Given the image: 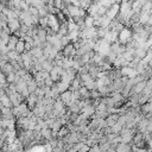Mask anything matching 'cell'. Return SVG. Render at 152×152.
<instances>
[{
    "instance_id": "obj_16",
    "label": "cell",
    "mask_w": 152,
    "mask_h": 152,
    "mask_svg": "<svg viewBox=\"0 0 152 152\" xmlns=\"http://www.w3.org/2000/svg\"><path fill=\"white\" fill-rule=\"evenodd\" d=\"M28 52L31 53V56L33 58H39V57L43 56V49L42 48H32Z\"/></svg>"
},
{
    "instance_id": "obj_18",
    "label": "cell",
    "mask_w": 152,
    "mask_h": 152,
    "mask_svg": "<svg viewBox=\"0 0 152 152\" xmlns=\"http://www.w3.org/2000/svg\"><path fill=\"white\" fill-rule=\"evenodd\" d=\"M151 110H152V103H151V101H147V102H145L144 104L140 106V112L142 114L151 113Z\"/></svg>"
},
{
    "instance_id": "obj_32",
    "label": "cell",
    "mask_w": 152,
    "mask_h": 152,
    "mask_svg": "<svg viewBox=\"0 0 152 152\" xmlns=\"http://www.w3.org/2000/svg\"><path fill=\"white\" fill-rule=\"evenodd\" d=\"M43 83H44V86H46V87H52V86L55 84V82L50 78V76H48L46 78H44V80H43Z\"/></svg>"
},
{
    "instance_id": "obj_26",
    "label": "cell",
    "mask_w": 152,
    "mask_h": 152,
    "mask_svg": "<svg viewBox=\"0 0 152 152\" xmlns=\"http://www.w3.org/2000/svg\"><path fill=\"white\" fill-rule=\"evenodd\" d=\"M93 0H80V4H78V7L80 8H83V10H88V7L90 6Z\"/></svg>"
},
{
    "instance_id": "obj_24",
    "label": "cell",
    "mask_w": 152,
    "mask_h": 152,
    "mask_svg": "<svg viewBox=\"0 0 152 152\" xmlns=\"http://www.w3.org/2000/svg\"><path fill=\"white\" fill-rule=\"evenodd\" d=\"M91 26H94V18L88 14L84 17V27H91Z\"/></svg>"
},
{
    "instance_id": "obj_8",
    "label": "cell",
    "mask_w": 152,
    "mask_h": 152,
    "mask_svg": "<svg viewBox=\"0 0 152 152\" xmlns=\"http://www.w3.org/2000/svg\"><path fill=\"white\" fill-rule=\"evenodd\" d=\"M20 24H21V23H20V21H19V19H17V18L8 20V21H7V26H8L10 31H11V33H13L14 31L19 30V27H20Z\"/></svg>"
},
{
    "instance_id": "obj_23",
    "label": "cell",
    "mask_w": 152,
    "mask_h": 152,
    "mask_svg": "<svg viewBox=\"0 0 152 152\" xmlns=\"http://www.w3.org/2000/svg\"><path fill=\"white\" fill-rule=\"evenodd\" d=\"M18 80H19V77L15 76V72L14 71H12V72H10V74L6 75V82L7 83H14Z\"/></svg>"
},
{
    "instance_id": "obj_3",
    "label": "cell",
    "mask_w": 152,
    "mask_h": 152,
    "mask_svg": "<svg viewBox=\"0 0 152 152\" xmlns=\"http://www.w3.org/2000/svg\"><path fill=\"white\" fill-rule=\"evenodd\" d=\"M119 7H120V4H113V5H110L108 8H107V11H106V17L109 19V20H114L115 18H116V15L119 14Z\"/></svg>"
},
{
    "instance_id": "obj_28",
    "label": "cell",
    "mask_w": 152,
    "mask_h": 152,
    "mask_svg": "<svg viewBox=\"0 0 152 152\" xmlns=\"http://www.w3.org/2000/svg\"><path fill=\"white\" fill-rule=\"evenodd\" d=\"M10 36H11V34H7V33H5V32L1 31V32H0V40H1V43L6 45V44L8 43V40H10Z\"/></svg>"
},
{
    "instance_id": "obj_15",
    "label": "cell",
    "mask_w": 152,
    "mask_h": 152,
    "mask_svg": "<svg viewBox=\"0 0 152 152\" xmlns=\"http://www.w3.org/2000/svg\"><path fill=\"white\" fill-rule=\"evenodd\" d=\"M14 51H15L17 53H19V55H20V53H23V52L25 51V42H24L23 39H19V40L17 42Z\"/></svg>"
},
{
    "instance_id": "obj_7",
    "label": "cell",
    "mask_w": 152,
    "mask_h": 152,
    "mask_svg": "<svg viewBox=\"0 0 152 152\" xmlns=\"http://www.w3.org/2000/svg\"><path fill=\"white\" fill-rule=\"evenodd\" d=\"M37 101H38V97H37V95H36L34 93L30 94V95L26 97V104H27L28 109H31V110H32V109L36 107V104H37Z\"/></svg>"
},
{
    "instance_id": "obj_12",
    "label": "cell",
    "mask_w": 152,
    "mask_h": 152,
    "mask_svg": "<svg viewBox=\"0 0 152 152\" xmlns=\"http://www.w3.org/2000/svg\"><path fill=\"white\" fill-rule=\"evenodd\" d=\"M46 36H48L46 30H45V28H42V27L38 26V30H37V37L39 38V40H40L42 43L46 42Z\"/></svg>"
},
{
    "instance_id": "obj_14",
    "label": "cell",
    "mask_w": 152,
    "mask_h": 152,
    "mask_svg": "<svg viewBox=\"0 0 152 152\" xmlns=\"http://www.w3.org/2000/svg\"><path fill=\"white\" fill-rule=\"evenodd\" d=\"M68 38H69V40L70 42H76L78 38H80V30H74V31H70V32H68Z\"/></svg>"
},
{
    "instance_id": "obj_27",
    "label": "cell",
    "mask_w": 152,
    "mask_h": 152,
    "mask_svg": "<svg viewBox=\"0 0 152 152\" xmlns=\"http://www.w3.org/2000/svg\"><path fill=\"white\" fill-rule=\"evenodd\" d=\"M38 26L42 28H46L48 27V17H42L38 20Z\"/></svg>"
},
{
    "instance_id": "obj_1",
    "label": "cell",
    "mask_w": 152,
    "mask_h": 152,
    "mask_svg": "<svg viewBox=\"0 0 152 152\" xmlns=\"http://www.w3.org/2000/svg\"><path fill=\"white\" fill-rule=\"evenodd\" d=\"M132 40V30H129L128 27H124L119 33H118V42L120 44L126 45L127 43H129Z\"/></svg>"
},
{
    "instance_id": "obj_11",
    "label": "cell",
    "mask_w": 152,
    "mask_h": 152,
    "mask_svg": "<svg viewBox=\"0 0 152 152\" xmlns=\"http://www.w3.org/2000/svg\"><path fill=\"white\" fill-rule=\"evenodd\" d=\"M69 84H70V83H68V82H65V81L59 80V81L57 82V84H56V87H57V89H58L59 94H61V93H63V91H65V90H68V89H69Z\"/></svg>"
},
{
    "instance_id": "obj_21",
    "label": "cell",
    "mask_w": 152,
    "mask_h": 152,
    "mask_svg": "<svg viewBox=\"0 0 152 152\" xmlns=\"http://www.w3.org/2000/svg\"><path fill=\"white\" fill-rule=\"evenodd\" d=\"M52 66H53V63H52V61H50V59H45V61L42 63V70H44V71L50 72V70L52 69Z\"/></svg>"
},
{
    "instance_id": "obj_13",
    "label": "cell",
    "mask_w": 152,
    "mask_h": 152,
    "mask_svg": "<svg viewBox=\"0 0 152 152\" xmlns=\"http://www.w3.org/2000/svg\"><path fill=\"white\" fill-rule=\"evenodd\" d=\"M113 100H114V102H124L125 101V97L121 95V93L120 91H112V93H109L108 94Z\"/></svg>"
},
{
    "instance_id": "obj_29",
    "label": "cell",
    "mask_w": 152,
    "mask_h": 152,
    "mask_svg": "<svg viewBox=\"0 0 152 152\" xmlns=\"http://www.w3.org/2000/svg\"><path fill=\"white\" fill-rule=\"evenodd\" d=\"M30 6H32V7H34V8H40V7L45 6V4H44L42 0H33Z\"/></svg>"
},
{
    "instance_id": "obj_5",
    "label": "cell",
    "mask_w": 152,
    "mask_h": 152,
    "mask_svg": "<svg viewBox=\"0 0 152 152\" xmlns=\"http://www.w3.org/2000/svg\"><path fill=\"white\" fill-rule=\"evenodd\" d=\"M62 102H63V104L64 106H70V103H71V90H65V91H63V93H61L59 94V97H58Z\"/></svg>"
},
{
    "instance_id": "obj_22",
    "label": "cell",
    "mask_w": 152,
    "mask_h": 152,
    "mask_svg": "<svg viewBox=\"0 0 152 152\" xmlns=\"http://www.w3.org/2000/svg\"><path fill=\"white\" fill-rule=\"evenodd\" d=\"M69 133H70V132H69L68 127L64 125V126H62V127L58 129V132H57V138H64V137H66Z\"/></svg>"
},
{
    "instance_id": "obj_17",
    "label": "cell",
    "mask_w": 152,
    "mask_h": 152,
    "mask_svg": "<svg viewBox=\"0 0 152 152\" xmlns=\"http://www.w3.org/2000/svg\"><path fill=\"white\" fill-rule=\"evenodd\" d=\"M77 91H78L81 99H89V91H90V90H88L84 86H81V87L77 89Z\"/></svg>"
},
{
    "instance_id": "obj_31",
    "label": "cell",
    "mask_w": 152,
    "mask_h": 152,
    "mask_svg": "<svg viewBox=\"0 0 152 152\" xmlns=\"http://www.w3.org/2000/svg\"><path fill=\"white\" fill-rule=\"evenodd\" d=\"M61 45H62V48H64L65 45H68L69 43H70V40H69V38H68V36L65 34V36H63V37H61Z\"/></svg>"
},
{
    "instance_id": "obj_6",
    "label": "cell",
    "mask_w": 152,
    "mask_h": 152,
    "mask_svg": "<svg viewBox=\"0 0 152 152\" xmlns=\"http://www.w3.org/2000/svg\"><path fill=\"white\" fill-rule=\"evenodd\" d=\"M66 10H68V15H69L70 18L80 17V7L69 4V5H66Z\"/></svg>"
},
{
    "instance_id": "obj_10",
    "label": "cell",
    "mask_w": 152,
    "mask_h": 152,
    "mask_svg": "<svg viewBox=\"0 0 152 152\" xmlns=\"http://www.w3.org/2000/svg\"><path fill=\"white\" fill-rule=\"evenodd\" d=\"M82 86H84L88 90H93V89H96V81L94 80V78H89V80H87V81H84L83 83H82Z\"/></svg>"
},
{
    "instance_id": "obj_9",
    "label": "cell",
    "mask_w": 152,
    "mask_h": 152,
    "mask_svg": "<svg viewBox=\"0 0 152 152\" xmlns=\"http://www.w3.org/2000/svg\"><path fill=\"white\" fill-rule=\"evenodd\" d=\"M40 135H42V138L45 139L46 141L51 140V139H52V131H51V128H49V127L42 128V129H40Z\"/></svg>"
},
{
    "instance_id": "obj_34",
    "label": "cell",
    "mask_w": 152,
    "mask_h": 152,
    "mask_svg": "<svg viewBox=\"0 0 152 152\" xmlns=\"http://www.w3.org/2000/svg\"><path fill=\"white\" fill-rule=\"evenodd\" d=\"M63 6V1L62 0H53V7L57 10H61V7Z\"/></svg>"
},
{
    "instance_id": "obj_2",
    "label": "cell",
    "mask_w": 152,
    "mask_h": 152,
    "mask_svg": "<svg viewBox=\"0 0 152 152\" xmlns=\"http://www.w3.org/2000/svg\"><path fill=\"white\" fill-rule=\"evenodd\" d=\"M48 27L52 31V32H57L59 28V23H58V18L56 17V14L52 13H48Z\"/></svg>"
},
{
    "instance_id": "obj_20",
    "label": "cell",
    "mask_w": 152,
    "mask_h": 152,
    "mask_svg": "<svg viewBox=\"0 0 152 152\" xmlns=\"http://www.w3.org/2000/svg\"><path fill=\"white\" fill-rule=\"evenodd\" d=\"M37 87H38V84H37V82H36L33 78L26 83V88H27V90H28V93H30V94L34 93V90L37 89Z\"/></svg>"
},
{
    "instance_id": "obj_25",
    "label": "cell",
    "mask_w": 152,
    "mask_h": 152,
    "mask_svg": "<svg viewBox=\"0 0 152 152\" xmlns=\"http://www.w3.org/2000/svg\"><path fill=\"white\" fill-rule=\"evenodd\" d=\"M151 8H152V4H151V0H147L140 8V12H151Z\"/></svg>"
},
{
    "instance_id": "obj_33",
    "label": "cell",
    "mask_w": 152,
    "mask_h": 152,
    "mask_svg": "<svg viewBox=\"0 0 152 152\" xmlns=\"http://www.w3.org/2000/svg\"><path fill=\"white\" fill-rule=\"evenodd\" d=\"M0 84H1L2 87H5V86L7 84V82H6V75H5L2 71H0Z\"/></svg>"
},
{
    "instance_id": "obj_4",
    "label": "cell",
    "mask_w": 152,
    "mask_h": 152,
    "mask_svg": "<svg viewBox=\"0 0 152 152\" xmlns=\"http://www.w3.org/2000/svg\"><path fill=\"white\" fill-rule=\"evenodd\" d=\"M62 53H63L64 57H70V58H72V57L75 56V53H76V50H75L72 43H69L68 45H65V46L63 48V50H62Z\"/></svg>"
},
{
    "instance_id": "obj_35",
    "label": "cell",
    "mask_w": 152,
    "mask_h": 152,
    "mask_svg": "<svg viewBox=\"0 0 152 152\" xmlns=\"http://www.w3.org/2000/svg\"><path fill=\"white\" fill-rule=\"evenodd\" d=\"M88 152H101V151H100L99 145H97V144H95V145H93V146L89 148V151H88Z\"/></svg>"
},
{
    "instance_id": "obj_37",
    "label": "cell",
    "mask_w": 152,
    "mask_h": 152,
    "mask_svg": "<svg viewBox=\"0 0 152 152\" xmlns=\"http://www.w3.org/2000/svg\"><path fill=\"white\" fill-rule=\"evenodd\" d=\"M25 1H26V4H27V5L30 6V5H31V2H32L33 0H25Z\"/></svg>"
},
{
    "instance_id": "obj_30",
    "label": "cell",
    "mask_w": 152,
    "mask_h": 152,
    "mask_svg": "<svg viewBox=\"0 0 152 152\" xmlns=\"http://www.w3.org/2000/svg\"><path fill=\"white\" fill-rule=\"evenodd\" d=\"M37 10H38V17H39V18L48 15V11H46L45 6H43V7H40V8H37Z\"/></svg>"
},
{
    "instance_id": "obj_19",
    "label": "cell",
    "mask_w": 152,
    "mask_h": 152,
    "mask_svg": "<svg viewBox=\"0 0 152 152\" xmlns=\"http://www.w3.org/2000/svg\"><path fill=\"white\" fill-rule=\"evenodd\" d=\"M65 24H66V30H68V32L74 31V30H80V27L77 26V24L72 20V18H70Z\"/></svg>"
},
{
    "instance_id": "obj_36",
    "label": "cell",
    "mask_w": 152,
    "mask_h": 152,
    "mask_svg": "<svg viewBox=\"0 0 152 152\" xmlns=\"http://www.w3.org/2000/svg\"><path fill=\"white\" fill-rule=\"evenodd\" d=\"M31 49H32L31 43H25V51H30Z\"/></svg>"
}]
</instances>
